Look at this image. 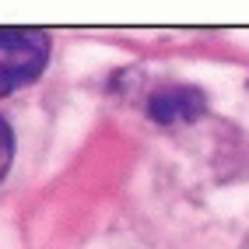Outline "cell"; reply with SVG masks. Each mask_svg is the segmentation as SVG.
<instances>
[{
	"label": "cell",
	"mask_w": 249,
	"mask_h": 249,
	"mask_svg": "<svg viewBox=\"0 0 249 249\" xmlns=\"http://www.w3.org/2000/svg\"><path fill=\"white\" fill-rule=\"evenodd\" d=\"M207 112V95L196 85H161L147 95V116L158 126L196 123Z\"/></svg>",
	"instance_id": "7a4b0ae2"
},
{
	"label": "cell",
	"mask_w": 249,
	"mask_h": 249,
	"mask_svg": "<svg viewBox=\"0 0 249 249\" xmlns=\"http://www.w3.org/2000/svg\"><path fill=\"white\" fill-rule=\"evenodd\" d=\"M49 46V36L39 28H0V98L39 81Z\"/></svg>",
	"instance_id": "6da1fadb"
},
{
	"label": "cell",
	"mask_w": 249,
	"mask_h": 249,
	"mask_svg": "<svg viewBox=\"0 0 249 249\" xmlns=\"http://www.w3.org/2000/svg\"><path fill=\"white\" fill-rule=\"evenodd\" d=\"M11 165H14V130H11V123L4 116H0V182L7 179Z\"/></svg>",
	"instance_id": "3957f363"
},
{
	"label": "cell",
	"mask_w": 249,
	"mask_h": 249,
	"mask_svg": "<svg viewBox=\"0 0 249 249\" xmlns=\"http://www.w3.org/2000/svg\"><path fill=\"white\" fill-rule=\"evenodd\" d=\"M242 249H249V239H246V242H242Z\"/></svg>",
	"instance_id": "277c9868"
}]
</instances>
